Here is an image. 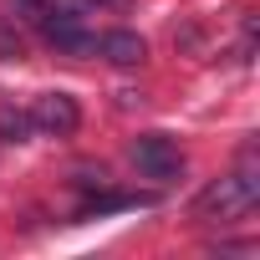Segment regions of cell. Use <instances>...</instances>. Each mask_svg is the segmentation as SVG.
Returning <instances> with one entry per match:
<instances>
[{"label": "cell", "mask_w": 260, "mask_h": 260, "mask_svg": "<svg viewBox=\"0 0 260 260\" xmlns=\"http://www.w3.org/2000/svg\"><path fill=\"white\" fill-rule=\"evenodd\" d=\"M92 6H97V11H102V6H107V11H133V0H77V11H92Z\"/></svg>", "instance_id": "obj_9"}, {"label": "cell", "mask_w": 260, "mask_h": 260, "mask_svg": "<svg viewBox=\"0 0 260 260\" xmlns=\"http://www.w3.org/2000/svg\"><path fill=\"white\" fill-rule=\"evenodd\" d=\"M26 112H31V127L46 133V138H72L82 127V107H77L72 92H41Z\"/></svg>", "instance_id": "obj_4"}, {"label": "cell", "mask_w": 260, "mask_h": 260, "mask_svg": "<svg viewBox=\"0 0 260 260\" xmlns=\"http://www.w3.org/2000/svg\"><path fill=\"white\" fill-rule=\"evenodd\" d=\"M255 204H260V169H255V143H245L240 169L224 174V179H214V184H204V189L194 194L189 214H194L199 224H235V219H245Z\"/></svg>", "instance_id": "obj_1"}, {"label": "cell", "mask_w": 260, "mask_h": 260, "mask_svg": "<svg viewBox=\"0 0 260 260\" xmlns=\"http://www.w3.org/2000/svg\"><path fill=\"white\" fill-rule=\"evenodd\" d=\"M36 133L31 127V112L16 107V102H0V143H26Z\"/></svg>", "instance_id": "obj_6"}, {"label": "cell", "mask_w": 260, "mask_h": 260, "mask_svg": "<svg viewBox=\"0 0 260 260\" xmlns=\"http://www.w3.org/2000/svg\"><path fill=\"white\" fill-rule=\"evenodd\" d=\"M26 56V36L16 31V16H0V61H21Z\"/></svg>", "instance_id": "obj_8"}, {"label": "cell", "mask_w": 260, "mask_h": 260, "mask_svg": "<svg viewBox=\"0 0 260 260\" xmlns=\"http://www.w3.org/2000/svg\"><path fill=\"white\" fill-rule=\"evenodd\" d=\"M97 56L112 67H143L148 61V41L138 31H102L97 36Z\"/></svg>", "instance_id": "obj_5"}, {"label": "cell", "mask_w": 260, "mask_h": 260, "mask_svg": "<svg viewBox=\"0 0 260 260\" xmlns=\"http://www.w3.org/2000/svg\"><path fill=\"white\" fill-rule=\"evenodd\" d=\"M127 158H133V169H138L143 179H153V184H174V179L184 174V153H179V143L164 138V133H143V138H133Z\"/></svg>", "instance_id": "obj_3"}, {"label": "cell", "mask_w": 260, "mask_h": 260, "mask_svg": "<svg viewBox=\"0 0 260 260\" xmlns=\"http://www.w3.org/2000/svg\"><path fill=\"white\" fill-rule=\"evenodd\" d=\"M31 21H36V31H41L56 51H67V56H97V31L82 26V11L41 6V11H31Z\"/></svg>", "instance_id": "obj_2"}, {"label": "cell", "mask_w": 260, "mask_h": 260, "mask_svg": "<svg viewBox=\"0 0 260 260\" xmlns=\"http://www.w3.org/2000/svg\"><path fill=\"white\" fill-rule=\"evenodd\" d=\"M16 6H21V11L31 16V11H41V6H46V0H16Z\"/></svg>", "instance_id": "obj_10"}, {"label": "cell", "mask_w": 260, "mask_h": 260, "mask_svg": "<svg viewBox=\"0 0 260 260\" xmlns=\"http://www.w3.org/2000/svg\"><path fill=\"white\" fill-rule=\"evenodd\" d=\"M143 204H153V194H92V199L82 204V219L112 214V209H143Z\"/></svg>", "instance_id": "obj_7"}]
</instances>
